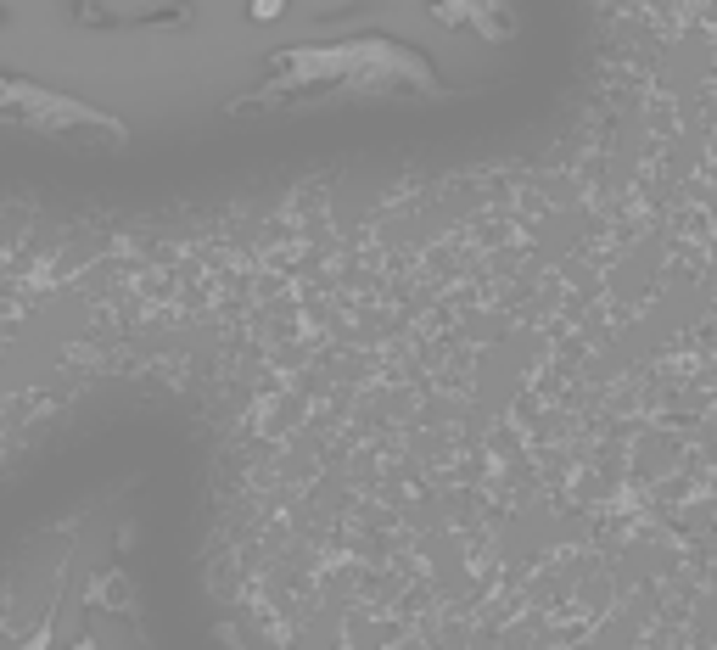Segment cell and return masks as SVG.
Masks as SVG:
<instances>
[]
</instances>
